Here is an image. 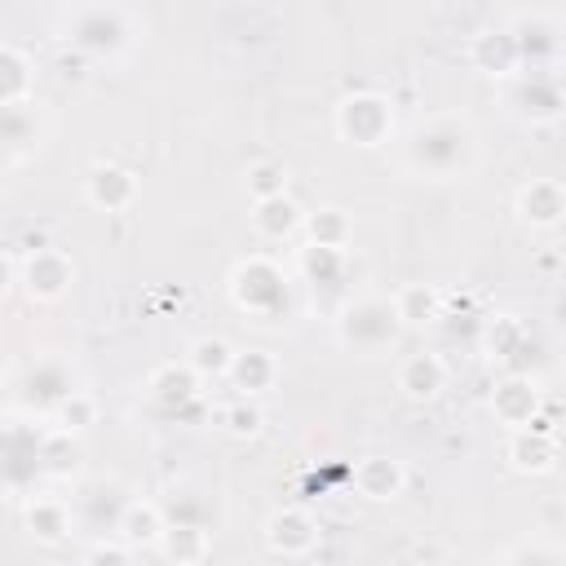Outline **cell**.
<instances>
[{
	"label": "cell",
	"mask_w": 566,
	"mask_h": 566,
	"mask_svg": "<svg viewBox=\"0 0 566 566\" xmlns=\"http://www.w3.org/2000/svg\"><path fill=\"white\" fill-rule=\"evenodd\" d=\"M155 548L177 566H195V562H203L212 553V531L208 526H164Z\"/></svg>",
	"instance_id": "25"
},
{
	"label": "cell",
	"mask_w": 566,
	"mask_h": 566,
	"mask_svg": "<svg viewBox=\"0 0 566 566\" xmlns=\"http://www.w3.org/2000/svg\"><path fill=\"white\" fill-rule=\"evenodd\" d=\"M336 133H340V142L371 150L394 137V106L380 93H349L336 106Z\"/></svg>",
	"instance_id": "6"
},
{
	"label": "cell",
	"mask_w": 566,
	"mask_h": 566,
	"mask_svg": "<svg viewBox=\"0 0 566 566\" xmlns=\"http://www.w3.org/2000/svg\"><path fill=\"white\" fill-rule=\"evenodd\" d=\"M394 314L402 327H429L442 318V292L433 283H407L394 296Z\"/></svg>",
	"instance_id": "23"
},
{
	"label": "cell",
	"mask_w": 566,
	"mask_h": 566,
	"mask_svg": "<svg viewBox=\"0 0 566 566\" xmlns=\"http://www.w3.org/2000/svg\"><path fill=\"white\" fill-rule=\"evenodd\" d=\"M504 106L522 124H553L562 115V106H566L562 75L557 71H517V75H509Z\"/></svg>",
	"instance_id": "5"
},
{
	"label": "cell",
	"mask_w": 566,
	"mask_h": 566,
	"mask_svg": "<svg viewBox=\"0 0 566 566\" xmlns=\"http://www.w3.org/2000/svg\"><path fill=\"white\" fill-rule=\"evenodd\" d=\"M332 323H336V340L354 354H385V349H394V340L402 332L394 301H385V296H354L336 310Z\"/></svg>",
	"instance_id": "3"
},
{
	"label": "cell",
	"mask_w": 566,
	"mask_h": 566,
	"mask_svg": "<svg viewBox=\"0 0 566 566\" xmlns=\"http://www.w3.org/2000/svg\"><path fill=\"white\" fill-rule=\"evenodd\" d=\"M226 380H230L243 398H256V394L274 389L279 363H274V354H265V349H234V363H230Z\"/></svg>",
	"instance_id": "20"
},
{
	"label": "cell",
	"mask_w": 566,
	"mask_h": 566,
	"mask_svg": "<svg viewBox=\"0 0 566 566\" xmlns=\"http://www.w3.org/2000/svg\"><path fill=\"white\" fill-rule=\"evenodd\" d=\"M230 363H234V345H230V340H221V336H199V340L190 345V358H186V367H190L199 380L226 376V371H230Z\"/></svg>",
	"instance_id": "28"
},
{
	"label": "cell",
	"mask_w": 566,
	"mask_h": 566,
	"mask_svg": "<svg viewBox=\"0 0 566 566\" xmlns=\"http://www.w3.org/2000/svg\"><path fill=\"white\" fill-rule=\"evenodd\" d=\"M491 411L509 429H526L539 420V385L531 376H504L491 389Z\"/></svg>",
	"instance_id": "10"
},
{
	"label": "cell",
	"mask_w": 566,
	"mask_h": 566,
	"mask_svg": "<svg viewBox=\"0 0 566 566\" xmlns=\"http://www.w3.org/2000/svg\"><path fill=\"white\" fill-rule=\"evenodd\" d=\"M261 407L252 402V398H239V402H230L226 411H221V424H226V433H234V438H248V433H256L261 429Z\"/></svg>",
	"instance_id": "34"
},
{
	"label": "cell",
	"mask_w": 566,
	"mask_h": 566,
	"mask_svg": "<svg viewBox=\"0 0 566 566\" xmlns=\"http://www.w3.org/2000/svg\"><path fill=\"white\" fill-rule=\"evenodd\" d=\"M265 544L279 557H305L318 544V522L305 509H274L265 522Z\"/></svg>",
	"instance_id": "11"
},
{
	"label": "cell",
	"mask_w": 566,
	"mask_h": 566,
	"mask_svg": "<svg viewBox=\"0 0 566 566\" xmlns=\"http://www.w3.org/2000/svg\"><path fill=\"white\" fill-rule=\"evenodd\" d=\"M164 513H159V500H128L119 509V522H115V535L124 548H155L159 535H164Z\"/></svg>",
	"instance_id": "16"
},
{
	"label": "cell",
	"mask_w": 566,
	"mask_h": 566,
	"mask_svg": "<svg viewBox=\"0 0 566 566\" xmlns=\"http://www.w3.org/2000/svg\"><path fill=\"white\" fill-rule=\"evenodd\" d=\"M13 283H18V270H13V261H9L4 252H0V296H4V292H9Z\"/></svg>",
	"instance_id": "37"
},
{
	"label": "cell",
	"mask_w": 566,
	"mask_h": 566,
	"mask_svg": "<svg viewBox=\"0 0 566 566\" xmlns=\"http://www.w3.org/2000/svg\"><path fill=\"white\" fill-rule=\"evenodd\" d=\"M22 526L40 544H62L71 535V509L62 500H53V495H31L27 509H22Z\"/></svg>",
	"instance_id": "21"
},
{
	"label": "cell",
	"mask_w": 566,
	"mask_h": 566,
	"mask_svg": "<svg viewBox=\"0 0 566 566\" xmlns=\"http://www.w3.org/2000/svg\"><path fill=\"white\" fill-rule=\"evenodd\" d=\"M243 190L252 195V203L274 199V195H287V168L279 159H256V164L243 168Z\"/></svg>",
	"instance_id": "31"
},
{
	"label": "cell",
	"mask_w": 566,
	"mask_h": 566,
	"mask_svg": "<svg viewBox=\"0 0 566 566\" xmlns=\"http://www.w3.org/2000/svg\"><path fill=\"white\" fill-rule=\"evenodd\" d=\"M469 62L482 71V75H517V49H513V35L500 27V31H478L473 44H469Z\"/></svg>",
	"instance_id": "22"
},
{
	"label": "cell",
	"mask_w": 566,
	"mask_h": 566,
	"mask_svg": "<svg viewBox=\"0 0 566 566\" xmlns=\"http://www.w3.org/2000/svg\"><path fill=\"white\" fill-rule=\"evenodd\" d=\"M566 212V190L557 177H531L522 190H517V217L531 226V230H553Z\"/></svg>",
	"instance_id": "13"
},
{
	"label": "cell",
	"mask_w": 566,
	"mask_h": 566,
	"mask_svg": "<svg viewBox=\"0 0 566 566\" xmlns=\"http://www.w3.org/2000/svg\"><path fill=\"white\" fill-rule=\"evenodd\" d=\"M57 424H62V433H75V429H88L93 420H97V398L93 394H84V389H75L57 411Z\"/></svg>",
	"instance_id": "33"
},
{
	"label": "cell",
	"mask_w": 566,
	"mask_h": 566,
	"mask_svg": "<svg viewBox=\"0 0 566 566\" xmlns=\"http://www.w3.org/2000/svg\"><path fill=\"white\" fill-rule=\"evenodd\" d=\"M84 199L102 212H124L137 199V177L119 164H93L84 177Z\"/></svg>",
	"instance_id": "12"
},
{
	"label": "cell",
	"mask_w": 566,
	"mask_h": 566,
	"mask_svg": "<svg viewBox=\"0 0 566 566\" xmlns=\"http://www.w3.org/2000/svg\"><path fill=\"white\" fill-rule=\"evenodd\" d=\"M531 345V332L522 327V318H513V314H500V318H491L486 323V336H482V349L491 354V363H504V367H513L517 363V354Z\"/></svg>",
	"instance_id": "27"
},
{
	"label": "cell",
	"mask_w": 566,
	"mask_h": 566,
	"mask_svg": "<svg viewBox=\"0 0 566 566\" xmlns=\"http://www.w3.org/2000/svg\"><path fill=\"white\" fill-rule=\"evenodd\" d=\"M442 385H447V363H442V354H433V349H416V354H407V358L398 363V389H402L411 402H429V398H438Z\"/></svg>",
	"instance_id": "15"
},
{
	"label": "cell",
	"mask_w": 566,
	"mask_h": 566,
	"mask_svg": "<svg viewBox=\"0 0 566 566\" xmlns=\"http://www.w3.org/2000/svg\"><path fill=\"white\" fill-rule=\"evenodd\" d=\"M301 274H305L314 287H318V283L332 287V283L345 274V252H327V248H310V243H305V248H301Z\"/></svg>",
	"instance_id": "32"
},
{
	"label": "cell",
	"mask_w": 566,
	"mask_h": 566,
	"mask_svg": "<svg viewBox=\"0 0 566 566\" xmlns=\"http://www.w3.org/2000/svg\"><path fill=\"white\" fill-rule=\"evenodd\" d=\"M517 49V71H557L562 57V18L557 13H517L513 27H504Z\"/></svg>",
	"instance_id": "7"
},
{
	"label": "cell",
	"mask_w": 566,
	"mask_h": 566,
	"mask_svg": "<svg viewBox=\"0 0 566 566\" xmlns=\"http://www.w3.org/2000/svg\"><path fill=\"white\" fill-rule=\"evenodd\" d=\"M230 301L252 314V318H270L287 305V274L283 265H274L270 256H243L230 270Z\"/></svg>",
	"instance_id": "4"
},
{
	"label": "cell",
	"mask_w": 566,
	"mask_h": 566,
	"mask_svg": "<svg viewBox=\"0 0 566 566\" xmlns=\"http://www.w3.org/2000/svg\"><path fill=\"white\" fill-rule=\"evenodd\" d=\"M509 566H562V553L553 544H544V539H526V544L513 548Z\"/></svg>",
	"instance_id": "35"
},
{
	"label": "cell",
	"mask_w": 566,
	"mask_h": 566,
	"mask_svg": "<svg viewBox=\"0 0 566 566\" xmlns=\"http://www.w3.org/2000/svg\"><path fill=\"white\" fill-rule=\"evenodd\" d=\"M159 513L168 526H208V500L195 486H172L159 500Z\"/></svg>",
	"instance_id": "29"
},
{
	"label": "cell",
	"mask_w": 566,
	"mask_h": 566,
	"mask_svg": "<svg viewBox=\"0 0 566 566\" xmlns=\"http://www.w3.org/2000/svg\"><path fill=\"white\" fill-rule=\"evenodd\" d=\"M133 35H137V22L119 4H75L62 13V40L71 49H80L84 57H97V62L128 53Z\"/></svg>",
	"instance_id": "2"
},
{
	"label": "cell",
	"mask_w": 566,
	"mask_h": 566,
	"mask_svg": "<svg viewBox=\"0 0 566 566\" xmlns=\"http://www.w3.org/2000/svg\"><path fill=\"white\" fill-rule=\"evenodd\" d=\"M27 93H31V62L13 44H0V106H18L27 102Z\"/></svg>",
	"instance_id": "30"
},
{
	"label": "cell",
	"mask_w": 566,
	"mask_h": 566,
	"mask_svg": "<svg viewBox=\"0 0 566 566\" xmlns=\"http://www.w3.org/2000/svg\"><path fill=\"white\" fill-rule=\"evenodd\" d=\"M84 566H133V553L124 544H93Z\"/></svg>",
	"instance_id": "36"
},
{
	"label": "cell",
	"mask_w": 566,
	"mask_h": 566,
	"mask_svg": "<svg viewBox=\"0 0 566 566\" xmlns=\"http://www.w3.org/2000/svg\"><path fill=\"white\" fill-rule=\"evenodd\" d=\"M301 221H305V212H301V203H296L292 195H274V199L252 203V230H256L261 239H270V243L292 239V234L301 230Z\"/></svg>",
	"instance_id": "19"
},
{
	"label": "cell",
	"mask_w": 566,
	"mask_h": 566,
	"mask_svg": "<svg viewBox=\"0 0 566 566\" xmlns=\"http://www.w3.org/2000/svg\"><path fill=\"white\" fill-rule=\"evenodd\" d=\"M35 142H40V119H35V111H31L27 102L0 106V155H4V159H9V155H27V150H35Z\"/></svg>",
	"instance_id": "24"
},
{
	"label": "cell",
	"mask_w": 566,
	"mask_h": 566,
	"mask_svg": "<svg viewBox=\"0 0 566 566\" xmlns=\"http://www.w3.org/2000/svg\"><path fill=\"white\" fill-rule=\"evenodd\" d=\"M18 283L27 287L31 301H57L75 283V265L62 248H31L18 270Z\"/></svg>",
	"instance_id": "8"
},
{
	"label": "cell",
	"mask_w": 566,
	"mask_h": 566,
	"mask_svg": "<svg viewBox=\"0 0 566 566\" xmlns=\"http://www.w3.org/2000/svg\"><path fill=\"white\" fill-rule=\"evenodd\" d=\"M301 230H305V243H310V248L345 252V243H349V234H354V221H349L340 208H318V212H305Z\"/></svg>",
	"instance_id": "26"
},
{
	"label": "cell",
	"mask_w": 566,
	"mask_h": 566,
	"mask_svg": "<svg viewBox=\"0 0 566 566\" xmlns=\"http://www.w3.org/2000/svg\"><path fill=\"white\" fill-rule=\"evenodd\" d=\"M504 455L517 473H548L557 464V438H553V429H544V420H535V424L509 433Z\"/></svg>",
	"instance_id": "14"
},
{
	"label": "cell",
	"mask_w": 566,
	"mask_h": 566,
	"mask_svg": "<svg viewBox=\"0 0 566 566\" xmlns=\"http://www.w3.org/2000/svg\"><path fill=\"white\" fill-rule=\"evenodd\" d=\"M71 394H75V376H71V367L62 358H35V363H27V371L18 380V398L27 407H35V411H49V416Z\"/></svg>",
	"instance_id": "9"
},
{
	"label": "cell",
	"mask_w": 566,
	"mask_h": 566,
	"mask_svg": "<svg viewBox=\"0 0 566 566\" xmlns=\"http://www.w3.org/2000/svg\"><path fill=\"white\" fill-rule=\"evenodd\" d=\"M4 172H9V159L0 155V186H4Z\"/></svg>",
	"instance_id": "38"
},
{
	"label": "cell",
	"mask_w": 566,
	"mask_h": 566,
	"mask_svg": "<svg viewBox=\"0 0 566 566\" xmlns=\"http://www.w3.org/2000/svg\"><path fill=\"white\" fill-rule=\"evenodd\" d=\"M146 389H150V398H155L164 411H181V407H190V402L199 398L203 380H199L186 363H164V367H155V371H150Z\"/></svg>",
	"instance_id": "17"
},
{
	"label": "cell",
	"mask_w": 566,
	"mask_h": 566,
	"mask_svg": "<svg viewBox=\"0 0 566 566\" xmlns=\"http://www.w3.org/2000/svg\"><path fill=\"white\" fill-rule=\"evenodd\" d=\"M402 164L420 181H460L478 164V128L451 111L424 115L402 137Z\"/></svg>",
	"instance_id": "1"
},
{
	"label": "cell",
	"mask_w": 566,
	"mask_h": 566,
	"mask_svg": "<svg viewBox=\"0 0 566 566\" xmlns=\"http://www.w3.org/2000/svg\"><path fill=\"white\" fill-rule=\"evenodd\" d=\"M402 482H407V473H402V464H398L394 455H363V460L354 464V486H358V495H367V500H376V504L398 500V495H402Z\"/></svg>",
	"instance_id": "18"
}]
</instances>
